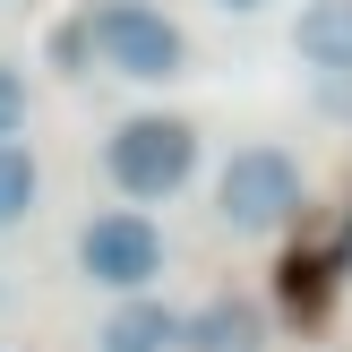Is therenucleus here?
<instances>
[{
	"mask_svg": "<svg viewBox=\"0 0 352 352\" xmlns=\"http://www.w3.org/2000/svg\"><path fill=\"white\" fill-rule=\"evenodd\" d=\"M86 60H103L112 78H138V86H164L189 69V34L172 26L164 9L146 0H86Z\"/></svg>",
	"mask_w": 352,
	"mask_h": 352,
	"instance_id": "1",
	"label": "nucleus"
},
{
	"mask_svg": "<svg viewBox=\"0 0 352 352\" xmlns=\"http://www.w3.org/2000/svg\"><path fill=\"white\" fill-rule=\"evenodd\" d=\"M103 172H112L120 198H172L198 172V129L172 120V112H129L103 138Z\"/></svg>",
	"mask_w": 352,
	"mask_h": 352,
	"instance_id": "2",
	"label": "nucleus"
},
{
	"mask_svg": "<svg viewBox=\"0 0 352 352\" xmlns=\"http://www.w3.org/2000/svg\"><path fill=\"white\" fill-rule=\"evenodd\" d=\"M215 215L223 232H284L301 215V164L284 146H241L215 172Z\"/></svg>",
	"mask_w": 352,
	"mask_h": 352,
	"instance_id": "3",
	"label": "nucleus"
},
{
	"mask_svg": "<svg viewBox=\"0 0 352 352\" xmlns=\"http://www.w3.org/2000/svg\"><path fill=\"white\" fill-rule=\"evenodd\" d=\"M78 267L95 275V284H112V292H146L155 275H164V232H155L138 206H112V215H86L78 223Z\"/></svg>",
	"mask_w": 352,
	"mask_h": 352,
	"instance_id": "4",
	"label": "nucleus"
},
{
	"mask_svg": "<svg viewBox=\"0 0 352 352\" xmlns=\"http://www.w3.org/2000/svg\"><path fill=\"white\" fill-rule=\"evenodd\" d=\"M181 352H267V301L250 292H215L181 318Z\"/></svg>",
	"mask_w": 352,
	"mask_h": 352,
	"instance_id": "5",
	"label": "nucleus"
},
{
	"mask_svg": "<svg viewBox=\"0 0 352 352\" xmlns=\"http://www.w3.org/2000/svg\"><path fill=\"white\" fill-rule=\"evenodd\" d=\"M292 52L318 78H352V0H309L292 17Z\"/></svg>",
	"mask_w": 352,
	"mask_h": 352,
	"instance_id": "6",
	"label": "nucleus"
},
{
	"mask_svg": "<svg viewBox=\"0 0 352 352\" xmlns=\"http://www.w3.org/2000/svg\"><path fill=\"white\" fill-rule=\"evenodd\" d=\"M95 352H181V309L172 301H120L112 318H103V336H95Z\"/></svg>",
	"mask_w": 352,
	"mask_h": 352,
	"instance_id": "7",
	"label": "nucleus"
},
{
	"mask_svg": "<svg viewBox=\"0 0 352 352\" xmlns=\"http://www.w3.org/2000/svg\"><path fill=\"white\" fill-rule=\"evenodd\" d=\"M34 198H43V164H34L26 146H0V232H9V223H26Z\"/></svg>",
	"mask_w": 352,
	"mask_h": 352,
	"instance_id": "8",
	"label": "nucleus"
},
{
	"mask_svg": "<svg viewBox=\"0 0 352 352\" xmlns=\"http://www.w3.org/2000/svg\"><path fill=\"white\" fill-rule=\"evenodd\" d=\"M17 120H26V78H17V69L0 60V146L17 138Z\"/></svg>",
	"mask_w": 352,
	"mask_h": 352,
	"instance_id": "9",
	"label": "nucleus"
},
{
	"mask_svg": "<svg viewBox=\"0 0 352 352\" xmlns=\"http://www.w3.org/2000/svg\"><path fill=\"white\" fill-rule=\"evenodd\" d=\"M52 60L78 78V69H86V26H60V34H52Z\"/></svg>",
	"mask_w": 352,
	"mask_h": 352,
	"instance_id": "10",
	"label": "nucleus"
},
{
	"mask_svg": "<svg viewBox=\"0 0 352 352\" xmlns=\"http://www.w3.org/2000/svg\"><path fill=\"white\" fill-rule=\"evenodd\" d=\"M215 9H232V17H250V9H267V0H215Z\"/></svg>",
	"mask_w": 352,
	"mask_h": 352,
	"instance_id": "11",
	"label": "nucleus"
},
{
	"mask_svg": "<svg viewBox=\"0 0 352 352\" xmlns=\"http://www.w3.org/2000/svg\"><path fill=\"white\" fill-rule=\"evenodd\" d=\"M344 275H352V241H344Z\"/></svg>",
	"mask_w": 352,
	"mask_h": 352,
	"instance_id": "12",
	"label": "nucleus"
}]
</instances>
